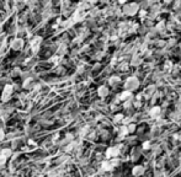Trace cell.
<instances>
[{
  "label": "cell",
  "mask_w": 181,
  "mask_h": 177,
  "mask_svg": "<svg viewBox=\"0 0 181 177\" xmlns=\"http://www.w3.org/2000/svg\"><path fill=\"white\" fill-rule=\"evenodd\" d=\"M5 137H6V135H5L4 130H3V129H0V141H3V140L5 139Z\"/></svg>",
  "instance_id": "6"
},
{
  "label": "cell",
  "mask_w": 181,
  "mask_h": 177,
  "mask_svg": "<svg viewBox=\"0 0 181 177\" xmlns=\"http://www.w3.org/2000/svg\"><path fill=\"white\" fill-rule=\"evenodd\" d=\"M109 94V90H107V88L106 87H100V90H99V95L101 96V97H104V96H106Z\"/></svg>",
  "instance_id": "5"
},
{
  "label": "cell",
  "mask_w": 181,
  "mask_h": 177,
  "mask_svg": "<svg viewBox=\"0 0 181 177\" xmlns=\"http://www.w3.org/2000/svg\"><path fill=\"white\" fill-rule=\"evenodd\" d=\"M13 92H14V87H13V85H9V84L5 85L4 88H3V92H2V101H3L4 104H6V102L11 99Z\"/></svg>",
  "instance_id": "1"
},
{
  "label": "cell",
  "mask_w": 181,
  "mask_h": 177,
  "mask_svg": "<svg viewBox=\"0 0 181 177\" xmlns=\"http://www.w3.org/2000/svg\"><path fill=\"white\" fill-rule=\"evenodd\" d=\"M0 155H2L3 157H5V159L8 160V157H10V156L13 155V150H11V148H4V149H2V151H0Z\"/></svg>",
  "instance_id": "4"
},
{
  "label": "cell",
  "mask_w": 181,
  "mask_h": 177,
  "mask_svg": "<svg viewBox=\"0 0 181 177\" xmlns=\"http://www.w3.org/2000/svg\"><path fill=\"white\" fill-rule=\"evenodd\" d=\"M41 43H42V38L40 37V36H35L31 41H30V44H31V49H32V52L33 53H36L38 49H40V47H41Z\"/></svg>",
  "instance_id": "2"
},
{
  "label": "cell",
  "mask_w": 181,
  "mask_h": 177,
  "mask_svg": "<svg viewBox=\"0 0 181 177\" xmlns=\"http://www.w3.org/2000/svg\"><path fill=\"white\" fill-rule=\"evenodd\" d=\"M10 48L13 51H20L24 48V40L22 38H15L13 40V42L10 43Z\"/></svg>",
  "instance_id": "3"
}]
</instances>
